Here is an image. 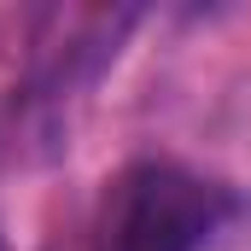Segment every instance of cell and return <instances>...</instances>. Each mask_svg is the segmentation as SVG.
<instances>
[{
  "label": "cell",
  "instance_id": "1",
  "mask_svg": "<svg viewBox=\"0 0 251 251\" xmlns=\"http://www.w3.org/2000/svg\"><path fill=\"white\" fill-rule=\"evenodd\" d=\"M228 216V193L164 158H140L105 181L94 251H199Z\"/></svg>",
  "mask_w": 251,
  "mask_h": 251
}]
</instances>
